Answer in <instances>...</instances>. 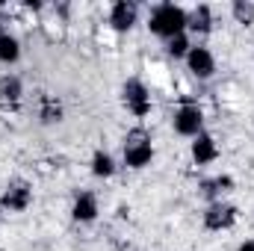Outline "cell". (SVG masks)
Returning <instances> with one entry per match:
<instances>
[{"label": "cell", "mask_w": 254, "mask_h": 251, "mask_svg": "<svg viewBox=\"0 0 254 251\" xmlns=\"http://www.w3.org/2000/svg\"><path fill=\"white\" fill-rule=\"evenodd\" d=\"M151 157H154V148H151L148 130H142V127L130 130L125 139V163L130 169H145L151 163Z\"/></svg>", "instance_id": "2"}, {"label": "cell", "mask_w": 254, "mask_h": 251, "mask_svg": "<svg viewBox=\"0 0 254 251\" xmlns=\"http://www.w3.org/2000/svg\"><path fill=\"white\" fill-rule=\"evenodd\" d=\"M0 210H3V198H0Z\"/></svg>", "instance_id": "20"}, {"label": "cell", "mask_w": 254, "mask_h": 251, "mask_svg": "<svg viewBox=\"0 0 254 251\" xmlns=\"http://www.w3.org/2000/svg\"><path fill=\"white\" fill-rule=\"evenodd\" d=\"M216 157H219V145H216V139H213L210 133H198L195 142H192V160H195L198 166H207V163H213Z\"/></svg>", "instance_id": "8"}, {"label": "cell", "mask_w": 254, "mask_h": 251, "mask_svg": "<svg viewBox=\"0 0 254 251\" xmlns=\"http://www.w3.org/2000/svg\"><path fill=\"white\" fill-rule=\"evenodd\" d=\"M151 33L163 36V39H175L181 33H187V12L175 3H160L154 12H151V21H148Z\"/></svg>", "instance_id": "1"}, {"label": "cell", "mask_w": 254, "mask_h": 251, "mask_svg": "<svg viewBox=\"0 0 254 251\" xmlns=\"http://www.w3.org/2000/svg\"><path fill=\"white\" fill-rule=\"evenodd\" d=\"M234 222H237V207H231L225 201H213L204 213V225L210 231H228Z\"/></svg>", "instance_id": "5"}, {"label": "cell", "mask_w": 254, "mask_h": 251, "mask_svg": "<svg viewBox=\"0 0 254 251\" xmlns=\"http://www.w3.org/2000/svg\"><path fill=\"white\" fill-rule=\"evenodd\" d=\"M21 80L15 77V74H3L0 77V101L3 104H15V101H21Z\"/></svg>", "instance_id": "13"}, {"label": "cell", "mask_w": 254, "mask_h": 251, "mask_svg": "<svg viewBox=\"0 0 254 251\" xmlns=\"http://www.w3.org/2000/svg\"><path fill=\"white\" fill-rule=\"evenodd\" d=\"M125 104L130 107V113L139 116V119L151 113V95H148L142 80H127L125 83Z\"/></svg>", "instance_id": "4"}, {"label": "cell", "mask_w": 254, "mask_h": 251, "mask_svg": "<svg viewBox=\"0 0 254 251\" xmlns=\"http://www.w3.org/2000/svg\"><path fill=\"white\" fill-rule=\"evenodd\" d=\"M225 187H231V178H216V181H207V184H204V195H210V198H216V195H219V192H222V189Z\"/></svg>", "instance_id": "18"}, {"label": "cell", "mask_w": 254, "mask_h": 251, "mask_svg": "<svg viewBox=\"0 0 254 251\" xmlns=\"http://www.w3.org/2000/svg\"><path fill=\"white\" fill-rule=\"evenodd\" d=\"M21 60V42L12 33H0V63L12 65Z\"/></svg>", "instance_id": "12"}, {"label": "cell", "mask_w": 254, "mask_h": 251, "mask_svg": "<svg viewBox=\"0 0 254 251\" xmlns=\"http://www.w3.org/2000/svg\"><path fill=\"white\" fill-rule=\"evenodd\" d=\"M190 39H187V33H181V36H175V39H169V45H166V51L172 54V57H187L190 54Z\"/></svg>", "instance_id": "15"}, {"label": "cell", "mask_w": 254, "mask_h": 251, "mask_svg": "<svg viewBox=\"0 0 254 251\" xmlns=\"http://www.w3.org/2000/svg\"><path fill=\"white\" fill-rule=\"evenodd\" d=\"M187 65H190L192 74H195V77H201V80L213 77V71H216V60H213L210 48H204V45L190 48V54H187Z\"/></svg>", "instance_id": "7"}, {"label": "cell", "mask_w": 254, "mask_h": 251, "mask_svg": "<svg viewBox=\"0 0 254 251\" xmlns=\"http://www.w3.org/2000/svg\"><path fill=\"white\" fill-rule=\"evenodd\" d=\"M110 24H113V30H119V33H127V30L136 24V6H133V3H127V0H119V3H113V12H110Z\"/></svg>", "instance_id": "9"}, {"label": "cell", "mask_w": 254, "mask_h": 251, "mask_svg": "<svg viewBox=\"0 0 254 251\" xmlns=\"http://www.w3.org/2000/svg\"><path fill=\"white\" fill-rule=\"evenodd\" d=\"M0 198H3V207H6V210L21 213V210L30 207V201H33V189H30V184H24V181H12Z\"/></svg>", "instance_id": "6"}, {"label": "cell", "mask_w": 254, "mask_h": 251, "mask_svg": "<svg viewBox=\"0 0 254 251\" xmlns=\"http://www.w3.org/2000/svg\"><path fill=\"white\" fill-rule=\"evenodd\" d=\"M71 216H74L77 222H95V216H98V198H95L92 192H80V195L74 198Z\"/></svg>", "instance_id": "10"}, {"label": "cell", "mask_w": 254, "mask_h": 251, "mask_svg": "<svg viewBox=\"0 0 254 251\" xmlns=\"http://www.w3.org/2000/svg\"><path fill=\"white\" fill-rule=\"evenodd\" d=\"M113 172H116V160L107 151H98L92 157V175L95 178H113Z\"/></svg>", "instance_id": "14"}, {"label": "cell", "mask_w": 254, "mask_h": 251, "mask_svg": "<svg viewBox=\"0 0 254 251\" xmlns=\"http://www.w3.org/2000/svg\"><path fill=\"white\" fill-rule=\"evenodd\" d=\"M63 119V107L60 104H54V101H45V107H42V122H60Z\"/></svg>", "instance_id": "17"}, {"label": "cell", "mask_w": 254, "mask_h": 251, "mask_svg": "<svg viewBox=\"0 0 254 251\" xmlns=\"http://www.w3.org/2000/svg\"><path fill=\"white\" fill-rule=\"evenodd\" d=\"M234 18H237L240 24H252L254 21V3H243V0H237V3H234Z\"/></svg>", "instance_id": "16"}, {"label": "cell", "mask_w": 254, "mask_h": 251, "mask_svg": "<svg viewBox=\"0 0 254 251\" xmlns=\"http://www.w3.org/2000/svg\"><path fill=\"white\" fill-rule=\"evenodd\" d=\"M237 251H254V243H243V246H240Z\"/></svg>", "instance_id": "19"}, {"label": "cell", "mask_w": 254, "mask_h": 251, "mask_svg": "<svg viewBox=\"0 0 254 251\" xmlns=\"http://www.w3.org/2000/svg\"><path fill=\"white\" fill-rule=\"evenodd\" d=\"M210 27H213V12H210V6H198V9L187 12V30L204 36V33H210Z\"/></svg>", "instance_id": "11"}, {"label": "cell", "mask_w": 254, "mask_h": 251, "mask_svg": "<svg viewBox=\"0 0 254 251\" xmlns=\"http://www.w3.org/2000/svg\"><path fill=\"white\" fill-rule=\"evenodd\" d=\"M204 127V113H201V107L198 104H184L178 113H175V130L181 133V136H198V133H204L201 130Z\"/></svg>", "instance_id": "3"}]
</instances>
